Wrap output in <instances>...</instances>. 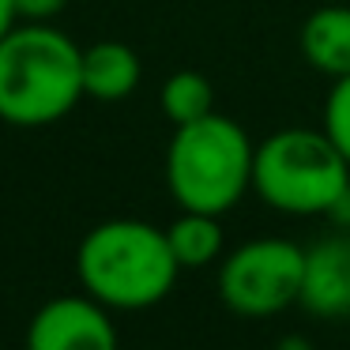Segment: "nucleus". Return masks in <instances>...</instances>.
I'll return each instance as SVG.
<instances>
[{
  "mask_svg": "<svg viewBox=\"0 0 350 350\" xmlns=\"http://www.w3.org/2000/svg\"><path fill=\"white\" fill-rule=\"evenodd\" d=\"M76 275L83 294L109 312H139L170 297L181 264L162 226L121 215L83 234L76 249Z\"/></svg>",
  "mask_w": 350,
  "mask_h": 350,
  "instance_id": "1",
  "label": "nucleus"
},
{
  "mask_svg": "<svg viewBox=\"0 0 350 350\" xmlns=\"http://www.w3.org/2000/svg\"><path fill=\"white\" fill-rule=\"evenodd\" d=\"M83 98V49L53 23H16L0 38V121L46 129Z\"/></svg>",
  "mask_w": 350,
  "mask_h": 350,
  "instance_id": "2",
  "label": "nucleus"
},
{
  "mask_svg": "<svg viewBox=\"0 0 350 350\" xmlns=\"http://www.w3.org/2000/svg\"><path fill=\"white\" fill-rule=\"evenodd\" d=\"M256 144L237 121L207 113L177 124L166 147V189L181 211L226 215L252 192Z\"/></svg>",
  "mask_w": 350,
  "mask_h": 350,
  "instance_id": "3",
  "label": "nucleus"
},
{
  "mask_svg": "<svg viewBox=\"0 0 350 350\" xmlns=\"http://www.w3.org/2000/svg\"><path fill=\"white\" fill-rule=\"evenodd\" d=\"M350 185V162L324 129H279L256 144L252 192L282 215H327Z\"/></svg>",
  "mask_w": 350,
  "mask_h": 350,
  "instance_id": "4",
  "label": "nucleus"
},
{
  "mask_svg": "<svg viewBox=\"0 0 350 350\" xmlns=\"http://www.w3.org/2000/svg\"><path fill=\"white\" fill-rule=\"evenodd\" d=\"M305 249L290 237H252L222 252L219 297L245 320H267L286 312L301 297Z\"/></svg>",
  "mask_w": 350,
  "mask_h": 350,
  "instance_id": "5",
  "label": "nucleus"
},
{
  "mask_svg": "<svg viewBox=\"0 0 350 350\" xmlns=\"http://www.w3.org/2000/svg\"><path fill=\"white\" fill-rule=\"evenodd\" d=\"M117 324L91 294H61L34 309L27 350H117Z\"/></svg>",
  "mask_w": 350,
  "mask_h": 350,
  "instance_id": "6",
  "label": "nucleus"
},
{
  "mask_svg": "<svg viewBox=\"0 0 350 350\" xmlns=\"http://www.w3.org/2000/svg\"><path fill=\"white\" fill-rule=\"evenodd\" d=\"M297 305L320 320L350 317V230L339 226L335 234L320 237L305 249V275Z\"/></svg>",
  "mask_w": 350,
  "mask_h": 350,
  "instance_id": "7",
  "label": "nucleus"
},
{
  "mask_svg": "<svg viewBox=\"0 0 350 350\" xmlns=\"http://www.w3.org/2000/svg\"><path fill=\"white\" fill-rule=\"evenodd\" d=\"M144 64L129 42H94L83 49V98L124 102L139 87Z\"/></svg>",
  "mask_w": 350,
  "mask_h": 350,
  "instance_id": "8",
  "label": "nucleus"
},
{
  "mask_svg": "<svg viewBox=\"0 0 350 350\" xmlns=\"http://www.w3.org/2000/svg\"><path fill=\"white\" fill-rule=\"evenodd\" d=\"M301 57L327 79L350 76V8L327 4L301 23Z\"/></svg>",
  "mask_w": 350,
  "mask_h": 350,
  "instance_id": "9",
  "label": "nucleus"
},
{
  "mask_svg": "<svg viewBox=\"0 0 350 350\" xmlns=\"http://www.w3.org/2000/svg\"><path fill=\"white\" fill-rule=\"evenodd\" d=\"M222 215H204V211H181L166 226L170 249H174L181 267H207L222 260L226 252V230H222Z\"/></svg>",
  "mask_w": 350,
  "mask_h": 350,
  "instance_id": "10",
  "label": "nucleus"
},
{
  "mask_svg": "<svg viewBox=\"0 0 350 350\" xmlns=\"http://www.w3.org/2000/svg\"><path fill=\"white\" fill-rule=\"evenodd\" d=\"M159 106L166 113V121L177 129V124H189V121H200V117L215 113V91L200 72L181 68L162 83Z\"/></svg>",
  "mask_w": 350,
  "mask_h": 350,
  "instance_id": "11",
  "label": "nucleus"
},
{
  "mask_svg": "<svg viewBox=\"0 0 350 350\" xmlns=\"http://www.w3.org/2000/svg\"><path fill=\"white\" fill-rule=\"evenodd\" d=\"M320 129L327 132V139L350 162V76L332 79V91L324 98V124Z\"/></svg>",
  "mask_w": 350,
  "mask_h": 350,
  "instance_id": "12",
  "label": "nucleus"
},
{
  "mask_svg": "<svg viewBox=\"0 0 350 350\" xmlns=\"http://www.w3.org/2000/svg\"><path fill=\"white\" fill-rule=\"evenodd\" d=\"M12 8L19 23H53L68 8V0H12Z\"/></svg>",
  "mask_w": 350,
  "mask_h": 350,
  "instance_id": "13",
  "label": "nucleus"
},
{
  "mask_svg": "<svg viewBox=\"0 0 350 350\" xmlns=\"http://www.w3.org/2000/svg\"><path fill=\"white\" fill-rule=\"evenodd\" d=\"M327 215H332V219H335V226L350 230V185H347V189H342V196H339V200H335V204H332V211H327Z\"/></svg>",
  "mask_w": 350,
  "mask_h": 350,
  "instance_id": "14",
  "label": "nucleus"
},
{
  "mask_svg": "<svg viewBox=\"0 0 350 350\" xmlns=\"http://www.w3.org/2000/svg\"><path fill=\"white\" fill-rule=\"evenodd\" d=\"M19 19H16V8H12V0H0V38L16 27Z\"/></svg>",
  "mask_w": 350,
  "mask_h": 350,
  "instance_id": "15",
  "label": "nucleus"
},
{
  "mask_svg": "<svg viewBox=\"0 0 350 350\" xmlns=\"http://www.w3.org/2000/svg\"><path fill=\"white\" fill-rule=\"evenodd\" d=\"M275 350H312V342L305 339V335H286V339H282Z\"/></svg>",
  "mask_w": 350,
  "mask_h": 350,
  "instance_id": "16",
  "label": "nucleus"
}]
</instances>
